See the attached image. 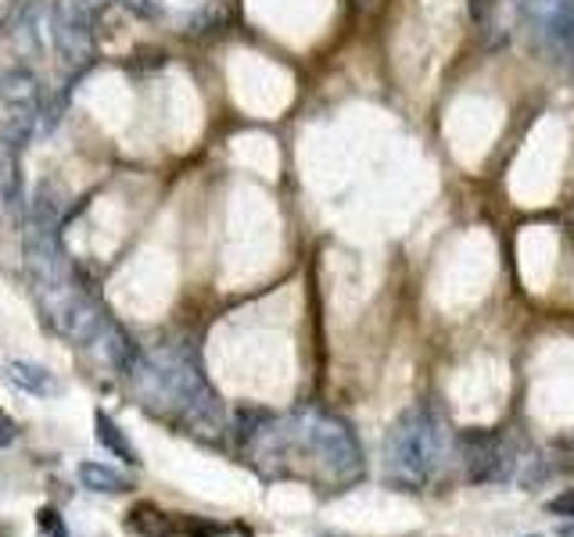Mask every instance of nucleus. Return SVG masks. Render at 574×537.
Instances as JSON below:
<instances>
[{"instance_id":"nucleus-1","label":"nucleus","mask_w":574,"mask_h":537,"mask_svg":"<svg viewBox=\"0 0 574 537\" xmlns=\"http://www.w3.org/2000/svg\"><path fill=\"white\" fill-rule=\"evenodd\" d=\"M130 380L137 388L141 405L151 412H170L194 434L216 437L223 430V405L202 373L198 348L187 337L141 351V362Z\"/></svg>"},{"instance_id":"nucleus-2","label":"nucleus","mask_w":574,"mask_h":537,"mask_svg":"<svg viewBox=\"0 0 574 537\" xmlns=\"http://www.w3.org/2000/svg\"><path fill=\"white\" fill-rule=\"evenodd\" d=\"M452 452V430L431 397L399 412L385 437V481L399 490H424Z\"/></svg>"},{"instance_id":"nucleus-3","label":"nucleus","mask_w":574,"mask_h":537,"mask_svg":"<svg viewBox=\"0 0 574 537\" xmlns=\"http://www.w3.org/2000/svg\"><path fill=\"white\" fill-rule=\"evenodd\" d=\"M287 444H298L316 455V463L327 469L330 481L338 484H352L362 477V448H359V437L352 434V426L345 423L335 412H324V409H298L291 420H287V430L277 434Z\"/></svg>"},{"instance_id":"nucleus-4","label":"nucleus","mask_w":574,"mask_h":537,"mask_svg":"<svg viewBox=\"0 0 574 537\" xmlns=\"http://www.w3.org/2000/svg\"><path fill=\"white\" fill-rule=\"evenodd\" d=\"M0 104H4V118H0V144L22 151L29 144L40 115V83L29 69H8L0 72Z\"/></svg>"},{"instance_id":"nucleus-5","label":"nucleus","mask_w":574,"mask_h":537,"mask_svg":"<svg viewBox=\"0 0 574 537\" xmlns=\"http://www.w3.org/2000/svg\"><path fill=\"white\" fill-rule=\"evenodd\" d=\"M90 22H94V14L86 8H80L75 0H65V4H58L54 14H51V43L58 58H62L65 69H86L90 58H94V33H90Z\"/></svg>"},{"instance_id":"nucleus-6","label":"nucleus","mask_w":574,"mask_h":537,"mask_svg":"<svg viewBox=\"0 0 574 537\" xmlns=\"http://www.w3.org/2000/svg\"><path fill=\"white\" fill-rule=\"evenodd\" d=\"M463 452H467V477L474 484H503L513 477V466L521 463L510 444L500 434H492V430L467 434Z\"/></svg>"},{"instance_id":"nucleus-7","label":"nucleus","mask_w":574,"mask_h":537,"mask_svg":"<svg viewBox=\"0 0 574 537\" xmlns=\"http://www.w3.org/2000/svg\"><path fill=\"white\" fill-rule=\"evenodd\" d=\"M90 351H94V355L109 365V370H115V373H123V376H130L133 370H137V362H141V348L133 344V337L119 327L115 319H109L101 327V333L94 337V344H90Z\"/></svg>"},{"instance_id":"nucleus-8","label":"nucleus","mask_w":574,"mask_h":537,"mask_svg":"<svg viewBox=\"0 0 574 537\" xmlns=\"http://www.w3.org/2000/svg\"><path fill=\"white\" fill-rule=\"evenodd\" d=\"M0 205L11 219H25V194H22V173H19V151L0 144Z\"/></svg>"},{"instance_id":"nucleus-9","label":"nucleus","mask_w":574,"mask_h":537,"mask_svg":"<svg viewBox=\"0 0 574 537\" xmlns=\"http://www.w3.org/2000/svg\"><path fill=\"white\" fill-rule=\"evenodd\" d=\"M94 426H98V441L104 444V448H109L115 458H123V463H130V466H137L141 458H137V448H133L130 444V437L123 434V426H119L109 412H94Z\"/></svg>"},{"instance_id":"nucleus-10","label":"nucleus","mask_w":574,"mask_h":537,"mask_svg":"<svg viewBox=\"0 0 574 537\" xmlns=\"http://www.w3.org/2000/svg\"><path fill=\"white\" fill-rule=\"evenodd\" d=\"M4 376H8L19 391L37 394V397H48V394L58 391V383L51 380V373L40 370V365H33V362H8Z\"/></svg>"},{"instance_id":"nucleus-11","label":"nucleus","mask_w":574,"mask_h":537,"mask_svg":"<svg viewBox=\"0 0 574 537\" xmlns=\"http://www.w3.org/2000/svg\"><path fill=\"white\" fill-rule=\"evenodd\" d=\"M80 484L86 490H98V495H123V490L133 487V481L126 473H119L112 466H101V463H83L80 466Z\"/></svg>"},{"instance_id":"nucleus-12","label":"nucleus","mask_w":574,"mask_h":537,"mask_svg":"<svg viewBox=\"0 0 574 537\" xmlns=\"http://www.w3.org/2000/svg\"><path fill=\"white\" fill-rule=\"evenodd\" d=\"M130 530H137L144 537H173L180 530V524L173 516H165L155 505H137V509L130 513Z\"/></svg>"},{"instance_id":"nucleus-13","label":"nucleus","mask_w":574,"mask_h":537,"mask_svg":"<svg viewBox=\"0 0 574 537\" xmlns=\"http://www.w3.org/2000/svg\"><path fill=\"white\" fill-rule=\"evenodd\" d=\"M269 412L263 409H237V416H234V434H237V444H252V441H259L266 430H269Z\"/></svg>"},{"instance_id":"nucleus-14","label":"nucleus","mask_w":574,"mask_h":537,"mask_svg":"<svg viewBox=\"0 0 574 537\" xmlns=\"http://www.w3.org/2000/svg\"><path fill=\"white\" fill-rule=\"evenodd\" d=\"M37 527H40V537H69L62 516H58L54 509H40L37 516Z\"/></svg>"},{"instance_id":"nucleus-15","label":"nucleus","mask_w":574,"mask_h":537,"mask_svg":"<svg viewBox=\"0 0 574 537\" xmlns=\"http://www.w3.org/2000/svg\"><path fill=\"white\" fill-rule=\"evenodd\" d=\"M546 513L550 516H561V519H574V487H567L556 498H550L546 502Z\"/></svg>"},{"instance_id":"nucleus-16","label":"nucleus","mask_w":574,"mask_h":537,"mask_svg":"<svg viewBox=\"0 0 574 537\" xmlns=\"http://www.w3.org/2000/svg\"><path fill=\"white\" fill-rule=\"evenodd\" d=\"M14 437H19V423H14L8 412H0V448H8Z\"/></svg>"},{"instance_id":"nucleus-17","label":"nucleus","mask_w":574,"mask_h":537,"mask_svg":"<svg viewBox=\"0 0 574 537\" xmlns=\"http://www.w3.org/2000/svg\"><path fill=\"white\" fill-rule=\"evenodd\" d=\"M19 0H0V29H8L14 22V14H19Z\"/></svg>"},{"instance_id":"nucleus-18","label":"nucleus","mask_w":574,"mask_h":537,"mask_svg":"<svg viewBox=\"0 0 574 537\" xmlns=\"http://www.w3.org/2000/svg\"><path fill=\"white\" fill-rule=\"evenodd\" d=\"M75 4H80V8H86L90 14H98L101 8H109V4H112V0H75Z\"/></svg>"},{"instance_id":"nucleus-19","label":"nucleus","mask_w":574,"mask_h":537,"mask_svg":"<svg viewBox=\"0 0 574 537\" xmlns=\"http://www.w3.org/2000/svg\"><path fill=\"white\" fill-rule=\"evenodd\" d=\"M126 4H130L133 11H141V14H144V11H151V0H126Z\"/></svg>"},{"instance_id":"nucleus-20","label":"nucleus","mask_w":574,"mask_h":537,"mask_svg":"<svg viewBox=\"0 0 574 537\" xmlns=\"http://www.w3.org/2000/svg\"><path fill=\"white\" fill-rule=\"evenodd\" d=\"M564 48L574 54V19H571V25H567V37H564Z\"/></svg>"},{"instance_id":"nucleus-21","label":"nucleus","mask_w":574,"mask_h":537,"mask_svg":"<svg viewBox=\"0 0 574 537\" xmlns=\"http://www.w3.org/2000/svg\"><path fill=\"white\" fill-rule=\"evenodd\" d=\"M571 458H574V452H571ZM571 469H574V463H571Z\"/></svg>"},{"instance_id":"nucleus-22","label":"nucleus","mask_w":574,"mask_h":537,"mask_svg":"<svg viewBox=\"0 0 574 537\" xmlns=\"http://www.w3.org/2000/svg\"><path fill=\"white\" fill-rule=\"evenodd\" d=\"M532 537H539V534H532Z\"/></svg>"}]
</instances>
